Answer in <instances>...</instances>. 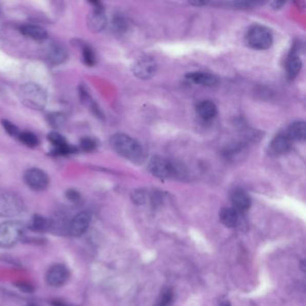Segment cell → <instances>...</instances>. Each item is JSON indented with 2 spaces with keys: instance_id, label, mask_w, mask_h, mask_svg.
Masks as SVG:
<instances>
[{
  "instance_id": "1f68e13d",
  "label": "cell",
  "mask_w": 306,
  "mask_h": 306,
  "mask_svg": "<svg viewBox=\"0 0 306 306\" xmlns=\"http://www.w3.org/2000/svg\"><path fill=\"white\" fill-rule=\"evenodd\" d=\"M219 306H231V303L228 300H222Z\"/></svg>"
},
{
  "instance_id": "277c9868",
  "label": "cell",
  "mask_w": 306,
  "mask_h": 306,
  "mask_svg": "<svg viewBox=\"0 0 306 306\" xmlns=\"http://www.w3.org/2000/svg\"><path fill=\"white\" fill-rule=\"evenodd\" d=\"M150 173L159 179H171L178 175V168L164 157H154L148 164Z\"/></svg>"
},
{
  "instance_id": "7402d4cb",
  "label": "cell",
  "mask_w": 306,
  "mask_h": 306,
  "mask_svg": "<svg viewBox=\"0 0 306 306\" xmlns=\"http://www.w3.org/2000/svg\"><path fill=\"white\" fill-rule=\"evenodd\" d=\"M30 227L32 230L35 232L44 231L49 227V222L46 218L36 215L32 218V223L30 224Z\"/></svg>"
},
{
  "instance_id": "9c48e42d",
  "label": "cell",
  "mask_w": 306,
  "mask_h": 306,
  "mask_svg": "<svg viewBox=\"0 0 306 306\" xmlns=\"http://www.w3.org/2000/svg\"><path fill=\"white\" fill-rule=\"evenodd\" d=\"M94 5L93 10L90 13L87 18V26L90 31L99 32L106 27L107 18L103 8L98 2H93Z\"/></svg>"
},
{
  "instance_id": "7a4b0ae2",
  "label": "cell",
  "mask_w": 306,
  "mask_h": 306,
  "mask_svg": "<svg viewBox=\"0 0 306 306\" xmlns=\"http://www.w3.org/2000/svg\"><path fill=\"white\" fill-rule=\"evenodd\" d=\"M20 94L22 103L29 108L43 110L46 106V92L36 84L28 83L22 86Z\"/></svg>"
},
{
  "instance_id": "d6a6232c",
  "label": "cell",
  "mask_w": 306,
  "mask_h": 306,
  "mask_svg": "<svg viewBox=\"0 0 306 306\" xmlns=\"http://www.w3.org/2000/svg\"><path fill=\"white\" fill-rule=\"evenodd\" d=\"M27 306H38V305H36V304H28V305Z\"/></svg>"
},
{
  "instance_id": "4dcf8cb0",
  "label": "cell",
  "mask_w": 306,
  "mask_h": 306,
  "mask_svg": "<svg viewBox=\"0 0 306 306\" xmlns=\"http://www.w3.org/2000/svg\"><path fill=\"white\" fill-rule=\"evenodd\" d=\"M52 304H53V306H68V304H66L61 301H53Z\"/></svg>"
},
{
  "instance_id": "4316f807",
  "label": "cell",
  "mask_w": 306,
  "mask_h": 306,
  "mask_svg": "<svg viewBox=\"0 0 306 306\" xmlns=\"http://www.w3.org/2000/svg\"><path fill=\"white\" fill-rule=\"evenodd\" d=\"M1 123H2V126H3V128H5V130H6L9 135L12 136V137H16V138H17L18 135L20 134L19 128H18L15 125L13 124L11 121L4 120Z\"/></svg>"
},
{
  "instance_id": "9a60e30c",
  "label": "cell",
  "mask_w": 306,
  "mask_h": 306,
  "mask_svg": "<svg viewBox=\"0 0 306 306\" xmlns=\"http://www.w3.org/2000/svg\"><path fill=\"white\" fill-rule=\"evenodd\" d=\"M186 76L193 82L204 86H213L217 83V78L206 72H193Z\"/></svg>"
},
{
  "instance_id": "83f0119b",
  "label": "cell",
  "mask_w": 306,
  "mask_h": 306,
  "mask_svg": "<svg viewBox=\"0 0 306 306\" xmlns=\"http://www.w3.org/2000/svg\"><path fill=\"white\" fill-rule=\"evenodd\" d=\"M80 146H81V149L86 151V152H92V151L95 149L97 143L93 139L84 138L80 141Z\"/></svg>"
},
{
  "instance_id": "7c38bea8",
  "label": "cell",
  "mask_w": 306,
  "mask_h": 306,
  "mask_svg": "<svg viewBox=\"0 0 306 306\" xmlns=\"http://www.w3.org/2000/svg\"><path fill=\"white\" fill-rule=\"evenodd\" d=\"M46 55L47 59L50 61V63L60 65L67 60L68 51L61 43L51 42L47 46Z\"/></svg>"
},
{
  "instance_id": "8992f818",
  "label": "cell",
  "mask_w": 306,
  "mask_h": 306,
  "mask_svg": "<svg viewBox=\"0 0 306 306\" xmlns=\"http://www.w3.org/2000/svg\"><path fill=\"white\" fill-rule=\"evenodd\" d=\"M24 209L23 200L14 193H6L0 197V215L4 217H14Z\"/></svg>"
},
{
  "instance_id": "603a6c76",
  "label": "cell",
  "mask_w": 306,
  "mask_h": 306,
  "mask_svg": "<svg viewBox=\"0 0 306 306\" xmlns=\"http://www.w3.org/2000/svg\"><path fill=\"white\" fill-rule=\"evenodd\" d=\"M83 60L85 61L87 66L92 67L95 64L97 59H95V54L93 51V49L87 45V44H82Z\"/></svg>"
},
{
  "instance_id": "8fae6325",
  "label": "cell",
  "mask_w": 306,
  "mask_h": 306,
  "mask_svg": "<svg viewBox=\"0 0 306 306\" xmlns=\"http://www.w3.org/2000/svg\"><path fill=\"white\" fill-rule=\"evenodd\" d=\"M91 223V214L83 211L78 214L71 221L69 231L73 236L79 237L84 235L89 227Z\"/></svg>"
},
{
  "instance_id": "52a82bcc",
  "label": "cell",
  "mask_w": 306,
  "mask_h": 306,
  "mask_svg": "<svg viewBox=\"0 0 306 306\" xmlns=\"http://www.w3.org/2000/svg\"><path fill=\"white\" fill-rule=\"evenodd\" d=\"M25 181L31 189L43 190L49 185V177L39 168H32L25 173Z\"/></svg>"
},
{
  "instance_id": "e0dca14e",
  "label": "cell",
  "mask_w": 306,
  "mask_h": 306,
  "mask_svg": "<svg viewBox=\"0 0 306 306\" xmlns=\"http://www.w3.org/2000/svg\"><path fill=\"white\" fill-rule=\"evenodd\" d=\"M20 30L24 35L33 40H37V41L45 40L48 36L46 30L39 25H24V26H22Z\"/></svg>"
},
{
  "instance_id": "ac0fdd59",
  "label": "cell",
  "mask_w": 306,
  "mask_h": 306,
  "mask_svg": "<svg viewBox=\"0 0 306 306\" xmlns=\"http://www.w3.org/2000/svg\"><path fill=\"white\" fill-rule=\"evenodd\" d=\"M288 137L290 140L303 141L306 137V125L304 121H296L290 125L288 131Z\"/></svg>"
},
{
  "instance_id": "3957f363",
  "label": "cell",
  "mask_w": 306,
  "mask_h": 306,
  "mask_svg": "<svg viewBox=\"0 0 306 306\" xmlns=\"http://www.w3.org/2000/svg\"><path fill=\"white\" fill-rule=\"evenodd\" d=\"M247 42L256 50H267L272 45L273 36L271 30L262 25H253L247 33Z\"/></svg>"
},
{
  "instance_id": "484cf974",
  "label": "cell",
  "mask_w": 306,
  "mask_h": 306,
  "mask_svg": "<svg viewBox=\"0 0 306 306\" xmlns=\"http://www.w3.org/2000/svg\"><path fill=\"white\" fill-rule=\"evenodd\" d=\"M49 122L55 128H60L61 126L64 124L65 117L63 114L59 113V112L51 113L49 115Z\"/></svg>"
},
{
  "instance_id": "4fadbf2b",
  "label": "cell",
  "mask_w": 306,
  "mask_h": 306,
  "mask_svg": "<svg viewBox=\"0 0 306 306\" xmlns=\"http://www.w3.org/2000/svg\"><path fill=\"white\" fill-rule=\"evenodd\" d=\"M231 201L234 209L236 211H246L251 206V198L243 189H235L231 195Z\"/></svg>"
},
{
  "instance_id": "cb8c5ba5",
  "label": "cell",
  "mask_w": 306,
  "mask_h": 306,
  "mask_svg": "<svg viewBox=\"0 0 306 306\" xmlns=\"http://www.w3.org/2000/svg\"><path fill=\"white\" fill-rule=\"evenodd\" d=\"M48 139L55 148H61L63 146H68V143L63 136L58 132H50L48 135Z\"/></svg>"
},
{
  "instance_id": "30bf717a",
  "label": "cell",
  "mask_w": 306,
  "mask_h": 306,
  "mask_svg": "<svg viewBox=\"0 0 306 306\" xmlns=\"http://www.w3.org/2000/svg\"><path fill=\"white\" fill-rule=\"evenodd\" d=\"M69 271L64 265L57 264L50 267L46 274V281L51 286H61L68 281Z\"/></svg>"
},
{
  "instance_id": "5bb4252c",
  "label": "cell",
  "mask_w": 306,
  "mask_h": 306,
  "mask_svg": "<svg viewBox=\"0 0 306 306\" xmlns=\"http://www.w3.org/2000/svg\"><path fill=\"white\" fill-rule=\"evenodd\" d=\"M291 148V140L285 134H278L271 143V149L277 155L288 153Z\"/></svg>"
},
{
  "instance_id": "2e32d148",
  "label": "cell",
  "mask_w": 306,
  "mask_h": 306,
  "mask_svg": "<svg viewBox=\"0 0 306 306\" xmlns=\"http://www.w3.org/2000/svg\"><path fill=\"white\" fill-rule=\"evenodd\" d=\"M197 112L205 121H209L216 117L217 108L216 104L211 101H202L197 106Z\"/></svg>"
},
{
  "instance_id": "ba28073f",
  "label": "cell",
  "mask_w": 306,
  "mask_h": 306,
  "mask_svg": "<svg viewBox=\"0 0 306 306\" xmlns=\"http://www.w3.org/2000/svg\"><path fill=\"white\" fill-rule=\"evenodd\" d=\"M133 73L139 79H148L152 78L157 70V63L150 57L140 58L133 65Z\"/></svg>"
},
{
  "instance_id": "ffe728a7",
  "label": "cell",
  "mask_w": 306,
  "mask_h": 306,
  "mask_svg": "<svg viewBox=\"0 0 306 306\" xmlns=\"http://www.w3.org/2000/svg\"><path fill=\"white\" fill-rule=\"evenodd\" d=\"M302 68V61L297 55L292 54L290 56L286 63V70H288V75L289 79H295L299 74Z\"/></svg>"
},
{
  "instance_id": "f546056e",
  "label": "cell",
  "mask_w": 306,
  "mask_h": 306,
  "mask_svg": "<svg viewBox=\"0 0 306 306\" xmlns=\"http://www.w3.org/2000/svg\"><path fill=\"white\" fill-rule=\"evenodd\" d=\"M66 197L72 202H78L81 199L80 194L75 189H68V192L66 193Z\"/></svg>"
},
{
  "instance_id": "f1b7e54d",
  "label": "cell",
  "mask_w": 306,
  "mask_h": 306,
  "mask_svg": "<svg viewBox=\"0 0 306 306\" xmlns=\"http://www.w3.org/2000/svg\"><path fill=\"white\" fill-rule=\"evenodd\" d=\"M132 200L138 205H143L146 202V193L143 190H136L135 193L132 194Z\"/></svg>"
},
{
  "instance_id": "d4e9b609",
  "label": "cell",
  "mask_w": 306,
  "mask_h": 306,
  "mask_svg": "<svg viewBox=\"0 0 306 306\" xmlns=\"http://www.w3.org/2000/svg\"><path fill=\"white\" fill-rule=\"evenodd\" d=\"M174 293L171 289H165L161 293L160 297L155 306H171L174 303Z\"/></svg>"
},
{
  "instance_id": "6da1fadb",
  "label": "cell",
  "mask_w": 306,
  "mask_h": 306,
  "mask_svg": "<svg viewBox=\"0 0 306 306\" xmlns=\"http://www.w3.org/2000/svg\"><path fill=\"white\" fill-rule=\"evenodd\" d=\"M110 146L116 153L132 162L141 160L144 156L142 146L131 137L118 133L111 137Z\"/></svg>"
},
{
  "instance_id": "44dd1931",
  "label": "cell",
  "mask_w": 306,
  "mask_h": 306,
  "mask_svg": "<svg viewBox=\"0 0 306 306\" xmlns=\"http://www.w3.org/2000/svg\"><path fill=\"white\" fill-rule=\"evenodd\" d=\"M17 138L23 144H25V146L34 147L39 145V139L32 132H20Z\"/></svg>"
},
{
  "instance_id": "5b68a950",
  "label": "cell",
  "mask_w": 306,
  "mask_h": 306,
  "mask_svg": "<svg viewBox=\"0 0 306 306\" xmlns=\"http://www.w3.org/2000/svg\"><path fill=\"white\" fill-rule=\"evenodd\" d=\"M23 234L21 224L16 222H5L0 224V247L11 248L17 243Z\"/></svg>"
},
{
  "instance_id": "d6986e66",
  "label": "cell",
  "mask_w": 306,
  "mask_h": 306,
  "mask_svg": "<svg viewBox=\"0 0 306 306\" xmlns=\"http://www.w3.org/2000/svg\"><path fill=\"white\" fill-rule=\"evenodd\" d=\"M219 217L222 224L226 227H235L238 223V213L236 210L231 207H224L219 213Z\"/></svg>"
}]
</instances>
